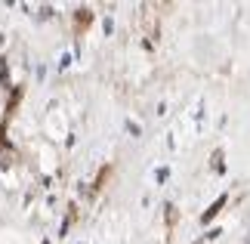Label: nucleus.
<instances>
[{
  "label": "nucleus",
  "instance_id": "f257e3e1",
  "mask_svg": "<svg viewBox=\"0 0 250 244\" xmlns=\"http://www.w3.org/2000/svg\"><path fill=\"white\" fill-rule=\"evenodd\" d=\"M19 99H22V87H16L13 90V96H9V102H6V114H3V127L9 124V118L16 114V105H19Z\"/></svg>",
  "mask_w": 250,
  "mask_h": 244
},
{
  "label": "nucleus",
  "instance_id": "f03ea898",
  "mask_svg": "<svg viewBox=\"0 0 250 244\" xmlns=\"http://www.w3.org/2000/svg\"><path fill=\"white\" fill-rule=\"evenodd\" d=\"M226 201H229V198H226V195H223V198H216L213 204H210V210H207V213H204V217H201V220H204V222H210V220H213V217H216V213H219V210H223V207H226Z\"/></svg>",
  "mask_w": 250,
  "mask_h": 244
},
{
  "label": "nucleus",
  "instance_id": "7ed1b4c3",
  "mask_svg": "<svg viewBox=\"0 0 250 244\" xmlns=\"http://www.w3.org/2000/svg\"><path fill=\"white\" fill-rule=\"evenodd\" d=\"M90 25V9H78V28Z\"/></svg>",
  "mask_w": 250,
  "mask_h": 244
},
{
  "label": "nucleus",
  "instance_id": "20e7f679",
  "mask_svg": "<svg viewBox=\"0 0 250 244\" xmlns=\"http://www.w3.org/2000/svg\"><path fill=\"white\" fill-rule=\"evenodd\" d=\"M43 244H50V241H43Z\"/></svg>",
  "mask_w": 250,
  "mask_h": 244
}]
</instances>
